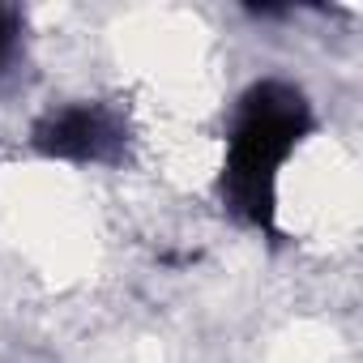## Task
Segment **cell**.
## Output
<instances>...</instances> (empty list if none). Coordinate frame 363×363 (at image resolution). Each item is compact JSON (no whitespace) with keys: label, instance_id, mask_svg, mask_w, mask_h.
I'll return each instance as SVG.
<instances>
[{"label":"cell","instance_id":"obj_3","mask_svg":"<svg viewBox=\"0 0 363 363\" xmlns=\"http://www.w3.org/2000/svg\"><path fill=\"white\" fill-rule=\"evenodd\" d=\"M22 35H26V18L13 5H0V86H5L18 69L22 56Z\"/></svg>","mask_w":363,"mask_h":363},{"label":"cell","instance_id":"obj_1","mask_svg":"<svg viewBox=\"0 0 363 363\" xmlns=\"http://www.w3.org/2000/svg\"><path fill=\"white\" fill-rule=\"evenodd\" d=\"M312 128L308 99L286 82H261L240 99L231 150H227V175H223V197L227 206L252 223H274V179L286 154L299 145V137Z\"/></svg>","mask_w":363,"mask_h":363},{"label":"cell","instance_id":"obj_2","mask_svg":"<svg viewBox=\"0 0 363 363\" xmlns=\"http://www.w3.org/2000/svg\"><path fill=\"white\" fill-rule=\"evenodd\" d=\"M35 150L65 162H120L128 145L124 120L103 103H69L35 124Z\"/></svg>","mask_w":363,"mask_h":363}]
</instances>
